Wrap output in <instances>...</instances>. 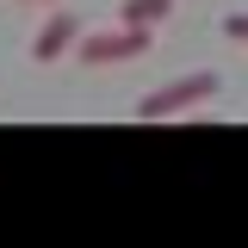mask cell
<instances>
[{"label": "cell", "mask_w": 248, "mask_h": 248, "mask_svg": "<svg viewBox=\"0 0 248 248\" xmlns=\"http://www.w3.org/2000/svg\"><path fill=\"white\" fill-rule=\"evenodd\" d=\"M217 68H192V75H180V81H168V87H155L137 99V118H180V112H192V106H205V99H217Z\"/></svg>", "instance_id": "cell-1"}, {"label": "cell", "mask_w": 248, "mask_h": 248, "mask_svg": "<svg viewBox=\"0 0 248 248\" xmlns=\"http://www.w3.org/2000/svg\"><path fill=\"white\" fill-rule=\"evenodd\" d=\"M149 25H118V31H87L81 44H75V56L87 62V68H118V62H137L149 56Z\"/></svg>", "instance_id": "cell-2"}, {"label": "cell", "mask_w": 248, "mask_h": 248, "mask_svg": "<svg viewBox=\"0 0 248 248\" xmlns=\"http://www.w3.org/2000/svg\"><path fill=\"white\" fill-rule=\"evenodd\" d=\"M75 44H81V19H75L68 6H50V19L37 25V37H31V62L50 68V62H62Z\"/></svg>", "instance_id": "cell-3"}, {"label": "cell", "mask_w": 248, "mask_h": 248, "mask_svg": "<svg viewBox=\"0 0 248 248\" xmlns=\"http://www.w3.org/2000/svg\"><path fill=\"white\" fill-rule=\"evenodd\" d=\"M118 19H124V25H161V19H174V0H124V6H118Z\"/></svg>", "instance_id": "cell-4"}, {"label": "cell", "mask_w": 248, "mask_h": 248, "mask_svg": "<svg viewBox=\"0 0 248 248\" xmlns=\"http://www.w3.org/2000/svg\"><path fill=\"white\" fill-rule=\"evenodd\" d=\"M217 31H223L230 44H248V13H242V6H236V13H223V19H217Z\"/></svg>", "instance_id": "cell-5"}, {"label": "cell", "mask_w": 248, "mask_h": 248, "mask_svg": "<svg viewBox=\"0 0 248 248\" xmlns=\"http://www.w3.org/2000/svg\"><path fill=\"white\" fill-rule=\"evenodd\" d=\"M44 6H62V0H44Z\"/></svg>", "instance_id": "cell-6"}]
</instances>
